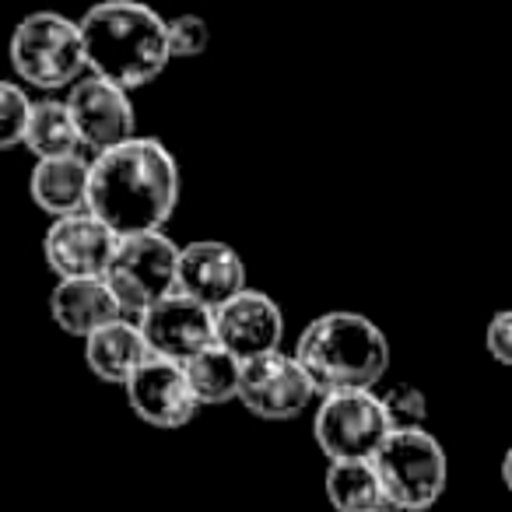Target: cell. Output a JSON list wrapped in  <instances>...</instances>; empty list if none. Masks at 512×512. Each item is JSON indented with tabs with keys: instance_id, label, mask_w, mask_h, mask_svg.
I'll use <instances>...</instances> for the list:
<instances>
[{
	"instance_id": "6da1fadb",
	"label": "cell",
	"mask_w": 512,
	"mask_h": 512,
	"mask_svg": "<svg viewBox=\"0 0 512 512\" xmlns=\"http://www.w3.org/2000/svg\"><path fill=\"white\" fill-rule=\"evenodd\" d=\"M179 162L158 137H134L92 158L88 214L116 239L162 232L179 204Z\"/></svg>"
},
{
	"instance_id": "7a4b0ae2",
	"label": "cell",
	"mask_w": 512,
	"mask_h": 512,
	"mask_svg": "<svg viewBox=\"0 0 512 512\" xmlns=\"http://www.w3.org/2000/svg\"><path fill=\"white\" fill-rule=\"evenodd\" d=\"M88 74L134 92L165 71L172 60L169 22L137 0H106L81 18Z\"/></svg>"
},
{
	"instance_id": "3957f363",
	"label": "cell",
	"mask_w": 512,
	"mask_h": 512,
	"mask_svg": "<svg viewBox=\"0 0 512 512\" xmlns=\"http://www.w3.org/2000/svg\"><path fill=\"white\" fill-rule=\"evenodd\" d=\"M316 393L376 390L390 369V341L362 313H323L299 334L292 351Z\"/></svg>"
},
{
	"instance_id": "277c9868",
	"label": "cell",
	"mask_w": 512,
	"mask_h": 512,
	"mask_svg": "<svg viewBox=\"0 0 512 512\" xmlns=\"http://www.w3.org/2000/svg\"><path fill=\"white\" fill-rule=\"evenodd\" d=\"M11 67L29 88L60 92L88 78L81 22L57 11H36L11 36Z\"/></svg>"
},
{
	"instance_id": "5b68a950",
	"label": "cell",
	"mask_w": 512,
	"mask_h": 512,
	"mask_svg": "<svg viewBox=\"0 0 512 512\" xmlns=\"http://www.w3.org/2000/svg\"><path fill=\"white\" fill-rule=\"evenodd\" d=\"M386 502L397 512H428L449 484V456L425 428H397L372 460Z\"/></svg>"
},
{
	"instance_id": "8992f818",
	"label": "cell",
	"mask_w": 512,
	"mask_h": 512,
	"mask_svg": "<svg viewBox=\"0 0 512 512\" xmlns=\"http://www.w3.org/2000/svg\"><path fill=\"white\" fill-rule=\"evenodd\" d=\"M179 256L183 246H176L165 232L120 239L106 285L120 299L127 320H141L148 309L179 292Z\"/></svg>"
},
{
	"instance_id": "52a82bcc",
	"label": "cell",
	"mask_w": 512,
	"mask_h": 512,
	"mask_svg": "<svg viewBox=\"0 0 512 512\" xmlns=\"http://www.w3.org/2000/svg\"><path fill=\"white\" fill-rule=\"evenodd\" d=\"M313 435L327 463L376 460L383 442L393 435V421L376 390L330 393L313 414Z\"/></svg>"
},
{
	"instance_id": "ba28073f",
	"label": "cell",
	"mask_w": 512,
	"mask_h": 512,
	"mask_svg": "<svg viewBox=\"0 0 512 512\" xmlns=\"http://www.w3.org/2000/svg\"><path fill=\"white\" fill-rule=\"evenodd\" d=\"M313 397H316V386L295 355L274 351V355L242 365L239 404L249 414H256V418L292 421L306 411Z\"/></svg>"
},
{
	"instance_id": "9c48e42d",
	"label": "cell",
	"mask_w": 512,
	"mask_h": 512,
	"mask_svg": "<svg viewBox=\"0 0 512 512\" xmlns=\"http://www.w3.org/2000/svg\"><path fill=\"white\" fill-rule=\"evenodd\" d=\"M67 106H71V116L78 123L81 148L92 151V158L106 155V151L120 148V144L137 137V116L130 92L95 78V74L81 78L71 88Z\"/></svg>"
},
{
	"instance_id": "30bf717a",
	"label": "cell",
	"mask_w": 512,
	"mask_h": 512,
	"mask_svg": "<svg viewBox=\"0 0 512 512\" xmlns=\"http://www.w3.org/2000/svg\"><path fill=\"white\" fill-rule=\"evenodd\" d=\"M116 246H120V239L95 214L85 211L74 218L53 221L43 239V256L46 267L60 281H95L106 278Z\"/></svg>"
},
{
	"instance_id": "8fae6325",
	"label": "cell",
	"mask_w": 512,
	"mask_h": 512,
	"mask_svg": "<svg viewBox=\"0 0 512 512\" xmlns=\"http://www.w3.org/2000/svg\"><path fill=\"white\" fill-rule=\"evenodd\" d=\"M137 323H141V334L151 348V358H162V362L186 365L218 344L214 313L179 292L169 295L165 302H158L155 309H148Z\"/></svg>"
},
{
	"instance_id": "7c38bea8",
	"label": "cell",
	"mask_w": 512,
	"mask_h": 512,
	"mask_svg": "<svg viewBox=\"0 0 512 512\" xmlns=\"http://www.w3.org/2000/svg\"><path fill=\"white\" fill-rule=\"evenodd\" d=\"M214 330H218V344L235 355L242 365L267 358L281 351L285 341V313L267 292L246 288L239 299L221 306L214 313Z\"/></svg>"
},
{
	"instance_id": "4fadbf2b",
	"label": "cell",
	"mask_w": 512,
	"mask_h": 512,
	"mask_svg": "<svg viewBox=\"0 0 512 512\" xmlns=\"http://www.w3.org/2000/svg\"><path fill=\"white\" fill-rule=\"evenodd\" d=\"M123 390H127L130 411L144 425L162 428V432L186 428L200 411L197 397L190 390V379H186V369L176 362H162V358H151Z\"/></svg>"
},
{
	"instance_id": "5bb4252c",
	"label": "cell",
	"mask_w": 512,
	"mask_h": 512,
	"mask_svg": "<svg viewBox=\"0 0 512 512\" xmlns=\"http://www.w3.org/2000/svg\"><path fill=\"white\" fill-rule=\"evenodd\" d=\"M246 264L235 246L221 239H200L183 246L179 256V295L200 302L211 313L246 292Z\"/></svg>"
},
{
	"instance_id": "9a60e30c",
	"label": "cell",
	"mask_w": 512,
	"mask_h": 512,
	"mask_svg": "<svg viewBox=\"0 0 512 512\" xmlns=\"http://www.w3.org/2000/svg\"><path fill=\"white\" fill-rule=\"evenodd\" d=\"M50 316L64 334L71 337H95L99 330L113 327V323L127 320L120 299L106 278L95 281H57L50 292Z\"/></svg>"
},
{
	"instance_id": "2e32d148",
	"label": "cell",
	"mask_w": 512,
	"mask_h": 512,
	"mask_svg": "<svg viewBox=\"0 0 512 512\" xmlns=\"http://www.w3.org/2000/svg\"><path fill=\"white\" fill-rule=\"evenodd\" d=\"M88 186H92V158L71 155V158H50L36 162L29 179V193L53 221L74 218L88 211Z\"/></svg>"
},
{
	"instance_id": "e0dca14e",
	"label": "cell",
	"mask_w": 512,
	"mask_h": 512,
	"mask_svg": "<svg viewBox=\"0 0 512 512\" xmlns=\"http://www.w3.org/2000/svg\"><path fill=\"white\" fill-rule=\"evenodd\" d=\"M85 362L102 383L127 386L151 362V348L137 320H120L85 341Z\"/></svg>"
},
{
	"instance_id": "ac0fdd59",
	"label": "cell",
	"mask_w": 512,
	"mask_h": 512,
	"mask_svg": "<svg viewBox=\"0 0 512 512\" xmlns=\"http://www.w3.org/2000/svg\"><path fill=\"white\" fill-rule=\"evenodd\" d=\"M323 491L334 512H379L390 509L386 502L383 481H379L372 460H344L327 463V477H323Z\"/></svg>"
},
{
	"instance_id": "d6986e66",
	"label": "cell",
	"mask_w": 512,
	"mask_h": 512,
	"mask_svg": "<svg viewBox=\"0 0 512 512\" xmlns=\"http://www.w3.org/2000/svg\"><path fill=\"white\" fill-rule=\"evenodd\" d=\"M36 162H50V158H71L81 155V134H78V123L71 116V106L67 99H43L36 102L32 109V123H29V134H25V144Z\"/></svg>"
},
{
	"instance_id": "ffe728a7",
	"label": "cell",
	"mask_w": 512,
	"mask_h": 512,
	"mask_svg": "<svg viewBox=\"0 0 512 512\" xmlns=\"http://www.w3.org/2000/svg\"><path fill=\"white\" fill-rule=\"evenodd\" d=\"M186 379H190V390L197 397L200 407H218L228 400H239L242 386V362L235 355H228L221 344L207 348L204 355H197L193 362L183 365Z\"/></svg>"
},
{
	"instance_id": "44dd1931",
	"label": "cell",
	"mask_w": 512,
	"mask_h": 512,
	"mask_svg": "<svg viewBox=\"0 0 512 512\" xmlns=\"http://www.w3.org/2000/svg\"><path fill=\"white\" fill-rule=\"evenodd\" d=\"M32 109L36 102L29 99L22 85L8 81V85L0 88V144L4 148H18L25 144V134H29V123H32Z\"/></svg>"
},
{
	"instance_id": "7402d4cb",
	"label": "cell",
	"mask_w": 512,
	"mask_h": 512,
	"mask_svg": "<svg viewBox=\"0 0 512 512\" xmlns=\"http://www.w3.org/2000/svg\"><path fill=\"white\" fill-rule=\"evenodd\" d=\"M386 404V414L393 421V432L397 428H425L428 418V397L421 393V386L414 383H393L386 393H379Z\"/></svg>"
},
{
	"instance_id": "603a6c76",
	"label": "cell",
	"mask_w": 512,
	"mask_h": 512,
	"mask_svg": "<svg viewBox=\"0 0 512 512\" xmlns=\"http://www.w3.org/2000/svg\"><path fill=\"white\" fill-rule=\"evenodd\" d=\"M211 43V29H207L204 18L197 15H179L169 22V50L176 60H190L200 57Z\"/></svg>"
},
{
	"instance_id": "cb8c5ba5",
	"label": "cell",
	"mask_w": 512,
	"mask_h": 512,
	"mask_svg": "<svg viewBox=\"0 0 512 512\" xmlns=\"http://www.w3.org/2000/svg\"><path fill=\"white\" fill-rule=\"evenodd\" d=\"M484 344H488V355L498 365L512 369V309H502V313L491 316L488 330H484Z\"/></svg>"
},
{
	"instance_id": "d4e9b609",
	"label": "cell",
	"mask_w": 512,
	"mask_h": 512,
	"mask_svg": "<svg viewBox=\"0 0 512 512\" xmlns=\"http://www.w3.org/2000/svg\"><path fill=\"white\" fill-rule=\"evenodd\" d=\"M502 481H505V488L512 491V446L505 449V460H502Z\"/></svg>"
},
{
	"instance_id": "484cf974",
	"label": "cell",
	"mask_w": 512,
	"mask_h": 512,
	"mask_svg": "<svg viewBox=\"0 0 512 512\" xmlns=\"http://www.w3.org/2000/svg\"><path fill=\"white\" fill-rule=\"evenodd\" d=\"M379 512H397V509H379Z\"/></svg>"
}]
</instances>
